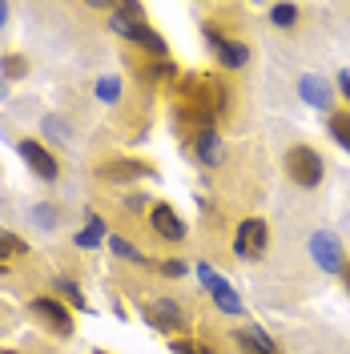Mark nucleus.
<instances>
[{"instance_id": "29", "label": "nucleus", "mask_w": 350, "mask_h": 354, "mask_svg": "<svg viewBox=\"0 0 350 354\" xmlns=\"http://www.w3.org/2000/svg\"><path fill=\"white\" fill-rule=\"evenodd\" d=\"M0 97H4V85H0Z\"/></svg>"}, {"instance_id": "5", "label": "nucleus", "mask_w": 350, "mask_h": 354, "mask_svg": "<svg viewBox=\"0 0 350 354\" xmlns=\"http://www.w3.org/2000/svg\"><path fill=\"white\" fill-rule=\"evenodd\" d=\"M205 37H210V44H214V53H218V61L225 68H241L250 61V48L241 41H230L225 32H218V24H205Z\"/></svg>"}, {"instance_id": "16", "label": "nucleus", "mask_w": 350, "mask_h": 354, "mask_svg": "<svg viewBox=\"0 0 350 354\" xmlns=\"http://www.w3.org/2000/svg\"><path fill=\"white\" fill-rule=\"evenodd\" d=\"M109 250L117 254V258H129V262H141V250H137V245H133L129 238H117V234H113V238H109Z\"/></svg>"}, {"instance_id": "20", "label": "nucleus", "mask_w": 350, "mask_h": 354, "mask_svg": "<svg viewBox=\"0 0 350 354\" xmlns=\"http://www.w3.org/2000/svg\"><path fill=\"white\" fill-rule=\"evenodd\" d=\"M101 230H105V225H101V218H89V225L77 234V245H93L97 238H101Z\"/></svg>"}, {"instance_id": "25", "label": "nucleus", "mask_w": 350, "mask_h": 354, "mask_svg": "<svg viewBox=\"0 0 350 354\" xmlns=\"http://www.w3.org/2000/svg\"><path fill=\"white\" fill-rule=\"evenodd\" d=\"M338 88H342V97L350 101V68H347V73H338Z\"/></svg>"}, {"instance_id": "14", "label": "nucleus", "mask_w": 350, "mask_h": 354, "mask_svg": "<svg viewBox=\"0 0 350 354\" xmlns=\"http://www.w3.org/2000/svg\"><path fill=\"white\" fill-rule=\"evenodd\" d=\"M214 302H218L225 314H241V298L234 294V290H230V282H225V278H221L218 286H214Z\"/></svg>"}, {"instance_id": "23", "label": "nucleus", "mask_w": 350, "mask_h": 354, "mask_svg": "<svg viewBox=\"0 0 350 354\" xmlns=\"http://www.w3.org/2000/svg\"><path fill=\"white\" fill-rule=\"evenodd\" d=\"M174 351L177 354H210L205 346H197V342H174Z\"/></svg>"}, {"instance_id": "9", "label": "nucleus", "mask_w": 350, "mask_h": 354, "mask_svg": "<svg viewBox=\"0 0 350 354\" xmlns=\"http://www.w3.org/2000/svg\"><path fill=\"white\" fill-rule=\"evenodd\" d=\"M145 314H149V322H154L157 330H181V326H185V310L177 306L174 298H157V302H149Z\"/></svg>"}, {"instance_id": "18", "label": "nucleus", "mask_w": 350, "mask_h": 354, "mask_svg": "<svg viewBox=\"0 0 350 354\" xmlns=\"http://www.w3.org/2000/svg\"><path fill=\"white\" fill-rule=\"evenodd\" d=\"M17 254H28V250H24V242L0 230V258H17Z\"/></svg>"}, {"instance_id": "2", "label": "nucleus", "mask_w": 350, "mask_h": 354, "mask_svg": "<svg viewBox=\"0 0 350 354\" xmlns=\"http://www.w3.org/2000/svg\"><path fill=\"white\" fill-rule=\"evenodd\" d=\"M286 177L294 185H302V189H318L322 177H326V161H322L318 149H310V145H294L286 153Z\"/></svg>"}, {"instance_id": "27", "label": "nucleus", "mask_w": 350, "mask_h": 354, "mask_svg": "<svg viewBox=\"0 0 350 354\" xmlns=\"http://www.w3.org/2000/svg\"><path fill=\"white\" fill-rule=\"evenodd\" d=\"M8 21V4H4V0H0V24Z\"/></svg>"}, {"instance_id": "4", "label": "nucleus", "mask_w": 350, "mask_h": 354, "mask_svg": "<svg viewBox=\"0 0 350 354\" xmlns=\"http://www.w3.org/2000/svg\"><path fill=\"white\" fill-rule=\"evenodd\" d=\"M266 242H270L266 221L262 218H246L238 225V238H234V254H238V258H262Z\"/></svg>"}, {"instance_id": "28", "label": "nucleus", "mask_w": 350, "mask_h": 354, "mask_svg": "<svg viewBox=\"0 0 350 354\" xmlns=\"http://www.w3.org/2000/svg\"><path fill=\"white\" fill-rule=\"evenodd\" d=\"M342 278H347V290H350V262H347V270H342Z\"/></svg>"}, {"instance_id": "17", "label": "nucleus", "mask_w": 350, "mask_h": 354, "mask_svg": "<svg viewBox=\"0 0 350 354\" xmlns=\"http://www.w3.org/2000/svg\"><path fill=\"white\" fill-rule=\"evenodd\" d=\"M270 21L278 24V28H290V24L298 21V8H294V4H274V8H270Z\"/></svg>"}, {"instance_id": "7", "label": "nucleus", "mask_w": 350, "mask_h": 354, "mask_svg": "<svg viewBox=\"0 0 350 354\" xmlns=\"http://www.w3.org/2000/svg\"><path fill=\"white\" fill-rule=\"evenodd\" d=\"M149 225H154L157 238H165V242H181L185 238V221L177 218V209L165 205V201H157L154 209H149Z\"/></svg>"}, {"instance_id": "3", "label": "nucleus", "mask_w": 350, "mask_h": 354, "mask_svg": "<svg viewBox=\"0 0 350 354\" xmlns=\"http://www.w3.org/2000/svg\"><path fill=\"white\" fill-rule=\"evenodd\" d=\"M310 254H314V262L322 266L326 274H342V270H347V258H342V242H338L330 230H318V234L310 238Z\"/></svg>"}, {"instance_id": "1", "label": "nucleus", "mask_w": 350, "mask_h": 354, "mask_svg": "<svg viewBox=\"0 0 350 354\" xmlns=\"http://www.w3.org/2000/svg\"><path fill=\"white\" fill-rule=\"evenodd\" d=\"M109 28L117 32V37H125V41H137L141 48H149L154 57H165V41H161L154 28L141 21V4H121V8L113 12Z\"/></svg>"}, {"instance_id": "19", "label": "nucleus", "mask_w": 350, "mask_h": 354, "mask_svg": "<svg viewBox=\"0 0 350 354\" xmlns=\"http://www.w3.org/2000/svg\"><path fill=\"white\" fill-rule=\"evenodd\" d=\"M97 97H101V101H117V97H121V81H117V77H101Z\"/></svg>"}, {"instance_id": "6", "label": "nucleus", "mask_w": 350, "mask_h": 354, "mask_svg": "<svg viewBox=\"0 0 350 354\" xmlns=\"http://www.w3.org/2000/svg\"><path fill=\"white\" fill-rule=\"evenodd\" d=\"M97 174H101V181H145V177H154V165L133 161V157H113Z\"/></svg>"}, {"instance_id": "10", "label": "nucleus", "mask_w": 350, "mask_h": 354, "mask_svg": "<svg viewBox=\"0 0 350 354\" xmlns=\"http://www.w3.org/2000/svg\"><path fill=\"white\" fill-rule=\"evenodd\" d=\"M33 314L44 318V326H53L57 334H73V318L57 298H33Z\"/></svg>"}, {"instance_id": "21", "label": "nucleus", "mask_w": 350, "mask_h": 354, "mask_svg": "<svg viewBox=\"0 0 350 354\" xmlns=\"http://www.w3.org/2000/svg\"><path fill=\"white\" fill-rule=\"evenodd\" d=\"M57 286H61V294H65V298H68L77 310H85V298H81V290L73 286V282H57Z\"/></svg>"}, {"instance_id": "26", "label": "nucleus", "mask_w": 350, "mask_h": 354, "mask_svg": "<svg viewBox=\"0 0 350 354\" xmlns=\"http://www.w3.org/2000/svg\"><path fill=\"white\" fill-rule=\"evenodd\" d=\"M37 218H41L44 225H53V209H48V205H41V209H37Z\"/></svg>"}, {"instance_id": "15", "label": "nucleus", "mask_w": 350, "mask_h": 354, "mask_svg": "<svg viewBox=\"0 0 350 354\" xmlns=\"http://www.w3.org/2000/svg\"><path fill=\"white\" fill-rule=\"evenodd\" d=\"M330 137L350 153V113H334V117H330Z\"/></svg>"}, {"instance_id": "13", "label": "nucleus", "mask_w": 350, "mask_h": 354, "mask_svg": "<svg viewBox=\"0 0 350 354\" xmlns=\"http://www.w3.org/2000/svg\"><path fill=\"white\" fill-rule=\"evenodd\" d=\"M234 338H238V346H246V354H278L274 338L266 330H258V326H254V330H238Z\"/></svg>"}, {"instance_id": "12", "label": "nucleus", "mask_w": 350, "mask_h": 354, "mask_svg": "<svg viewBox=\"0 0 350 354\" xmlns=\"http://www.w3.org/2000/svg\"><path fill=\"white\" fill-rule=\"evenodd\" d=\"M194 149H197V157H201L205 165H221V137H218V129H201L194 137Z\"/></svg>"}, {"instance_id": "8", "label": "nucleus", "mask_w": 350, "mask_h": 354, "mask_svg": "<svg viewBox=\"0 0 350 354\" xmlns=\"http://www.w3.org/2000/svg\"><path fill=\"white\" fill-rule=\"evenodd\" d=\"M21 157L28 161V169H33V174L41 177V181H53V177L61 174L57 157L48 153V149H44L41 141H21Z\"/></svg>"}, {"instance_id": "30", "label": "nucleus", "mask_w": 350, "mask_h": 354, "mask_svg": "<svg viewBox=\"0 0 350 354\" xmlns=\"http://www.w3.org/2000/svg\"><path fill=\"white\" fill-rule=\"evenodd\" d=\"M0 354H12V351H0Z\"/></svg>"}, {"instance_id": "22", "label": "nucleus", "mask_w": 350, "mask_h": 354, "mask_svg": "<svg viewBox=\"0 0 350 354\" xmlns=\"http://www.w3.org/2000/svg\"><path fill=\"white\" fill-rule=\"evenodd\" d=\"M4 73H8V77H21L24 73V57H4Z\"/></svg>"}, {"instance_id": "11", "label": "nucleus", "mask_w": 350, "mask_h": 354, "mask_svg": "<svg viewBox=\"0 0 350 354\" xmlns=\"http://www.w3.org/2000/svg\"><path fill=\"white\" fill-rule=\"evenodd\" d=\"M298 88H302V101H306V105H318V109H326L330 97H334L330 85L322 81V77H314V73H306V77L298 81Z\"/></svg>"}, {"instance_id": "24", "label": "nucleus", "mask_w": 350, "mask_h": 354, "mask_svg": "<svg viewBox=\"0 0 350 354\" xmlns=\"http://www.w3.org/2000/svg\"><path fill=\"white\" fill-rule=\"evenodd\" d=\"M161 274H169V278H181V274H185V262H161Z\"/></svg>"}]
</instances>
